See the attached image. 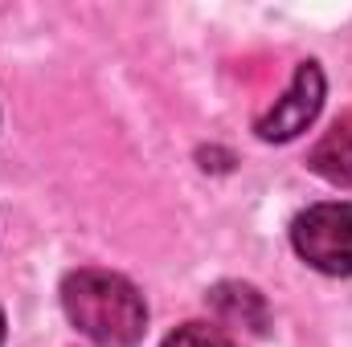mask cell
Segmentation results:
<instances>
[{
	"instance_id": "obj_1",
	"label": "cell",
	"mask_w": 352,
	"mask_h": 347,
	"mask_svg": "<svg viewBox=\"0 0 352 347\" xmlns=\"http://www.w3.org/2000/svg\"><path fill=\"white\" fill-rule=\"evenodd\" d=\"M62 307L70 323L90 335L94 344L107 347H131L140 344L148 327V307L144 294L111 270H74L62 282Z\"/></svg>"
},
{
	"instance_id": "obj_2",
	"label": "cell",
	"mask_w": 352,
	"mask_h": 347,
	"mask_svg": "<svg viewBox=\"0 0 352 347\" xmlns=\"http://www.w3.org/2000/svg\"><path fill=\"white\" fill-rule=\"evenodd\" d=\"M291 241H295V254L307 265H316L320 274L349 278L352 274V204H344V200L311 204L307 213L295 217Z\"/></svg>"
},
{
	"instance_id": "obj_3",
	"label": "cell",
	"mask_w": 352,
	"mask_h": 347,
	"mask_svg": "<svg viewBox=\"0 0 352 347\" xmlns=\"http://www.w3.org/2000/svg\"><path fill=\"white\" fill-rule=\"evenodd\" d=\"M320 106H324V74H320L316 62H299L287 94L274 98V106L254 119V131L263 139H270V143L295 139L299 131L311 127V119L320 115Z\"/></svg>"
},
{
	"instance_id": "obj_4",
	"label": "cell",
	"mask_w": 352,
	"mask_h": 347,
	"mask_svg": "<svg viewBox=\"0 0 352 347\" xmlns=\"http://www.w3.org/2000/svg\"><path fill=\"white\" fill-rule=\"evenodd\" d=\"M205 302H209V311L217 315V323H226V327H242V331H250V335H263L266 327H270V307H266V298L254 286H246V282H217Z\"/></svg>"
},
{
	"instance_id": "obj_5",
	"label": "cell",
	"mask_w": 352,
	"mask_h": 347,
	"mask_svg": "<svg viewBox=\"0 0 352 347\" xmlns=\"http://www.w3.org/2000/svg\"><path fill=\"white\" fill-rule=\"evenodd\" d=\"M307 168L328 184H352V115H340L307 156Z\"/></svg>"
},
{
	"instance_id": "obj_6",
	"label": "cell",
	"mask_w": 352,
	"mask_h": 347,
	"mask_svg": "<svg viewBox=\"0 0 352 347\" xmlns=\"http://www.w3.org/2000/svg\"><path fill=\"white\" fill-rule=\"evenodd\" d=\"M164 347H238L221 327H209V323H184L176 327L173 335L164 339Z\"/></svg>"
},
{
	"instance_id": "obj_7",
	"label": "cell",
	"mask_w": 352,
	"mask_h": 347,
	"mask_svg": "<svg viewBox=\"0 0 352 347\" xmlns=\"http://www.w3.org/2000/svg\"><path fill=\"white\" fill-rule=\"evenodd\" d=\"M0 344H4V311H0Z\"/></svg>"
}]
</instances>
